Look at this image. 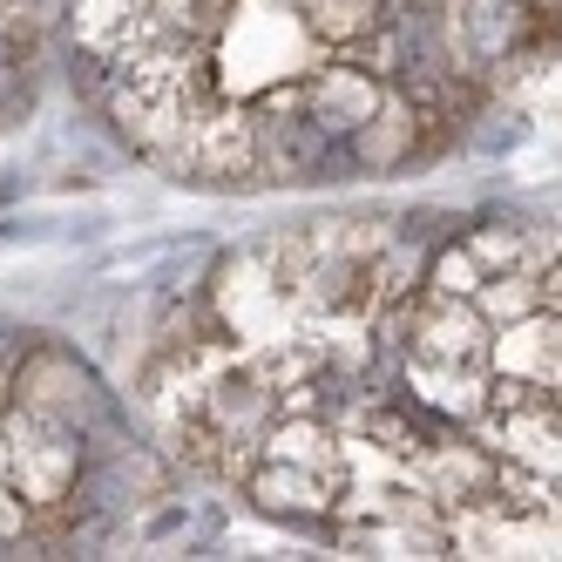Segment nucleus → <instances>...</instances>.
Here are the masks:
<instances>
[{"instance_id":"1","label":"nucleus","mask_w":562,"mask_h":562,"mask_svg":"<svg viewBox=\"0 0 562 562\" xmlns=\"http://www.w3.org/2000/svg\"><path fill=\"white\" fill-rule=\"evenodd\" d=\"M82 61L130 149L196 190L420 177L488 115L461 0H82Z\"/></svg>"},{"instance_id":"2","label":"nucleus","mask_w":562,"mask_h":562,"mask_svg":"<svg viewBox=\"0 0 562 562\" xmlns=\"http://www.w3.org/2000/svg\"><path fill=\"white\" fill-rule=\"evenodd\" d=\"M386 346L508 529H562V217L440 231L393 299Z\"/></svg>"},{"instance_id":"3","label":"nucleus","mask_w":562,"mask_h":562,"mask_svg":"<svg viewBox=\"0 0 562 562\" xmlns=\"http://www.w3.org/2000/svg\"><path fill=\"white\" fill-rule=\"evenodd\" d=\"M156 488L109 386L61 339L0 333V555L102 542Z\"/></svg>"}]
</instances>
